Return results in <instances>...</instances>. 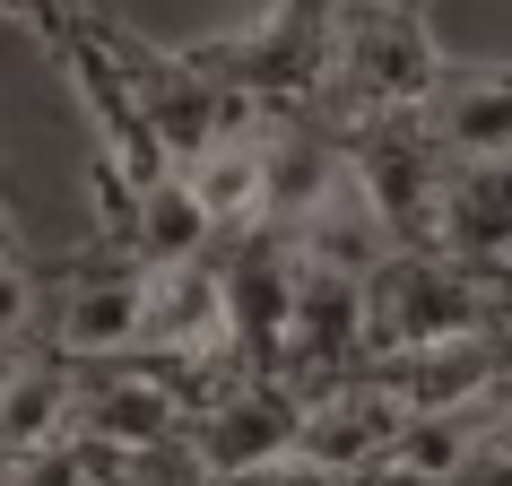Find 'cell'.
<instances>
[{"instance_id":"1","label":"cell","mask_w":512,"mask_h":486,"mask_svg":"<svg viewBox=\"0 0 512 486\" xmlns=\"http://www.w3.org/2000/svg\"><path fill=\"white\" fill-rule=\"evenodd\" d=\"M443 70H452V53L434 44L417 0H348V18L330 35V79L313 105L339 113V139H348L382 113H417Z\"/></svg>"},{"instance_id":"2","label":"cell","mask_w":512,"mask_h":486,"mask_svg":"<svg viewBox=\"0 0 512 486\" xmlns=\"http://www.w3.org/2000/svg\"><path fill=\"white\" fill-rule=\"evenodd\" d=\"M139 322H148V261L139 252L79 261L53 313V348L70 365H113V356H139Z\"/></svg>"},{"instance_id":"3","label":"cell","mask_w":512,"mask_h":486,"mask_svg":"<svg viewBox=\"0 0 512 486\" xmlns=\"http://www.w3.org/2000/svg\"><path fill=\"white\" fill-rule=\"evenodd\" d=\"M191 443L235 478V469H261V460L296 452L304 443V391L287 374H235L200 417H191Z\"/></svg>"},{"instance_id":"4","label":"cell","mask_w":512,"mask_h":486,"mask_svg":"<svg viewBox=\"0 0 512 486\" xmlns=\"http://www.w3.org/2000/svg\"><path fill=\"white\" fill-rule=\"evenodd\" d=\"M426 131L443 157H512V61H452L434 79L426 105Z\"/></svg>"},{"instance_id":"5","label":"cell","mask_w":512,"mask_h":486,"mask_svg":"<svg viewBox=\"0 0 512 486\" xmlns=\"http://www.w3.org/2000/svg\"><path fill=\"white\" fill-rule=\"evenodd\" d=\"M217 243V217H209V200L191 191V174L183 165H165L157 183H139V217H131V252L157 270V261H200Z\"/></svg>"},{"instance_id":"6","label":"cell","mask_w":512,"mask_h":486,"mask_svg":"<svg viewBox=\"0 0 512 486\" xmlns=\"http://www.w3.org/2000/svg\"><path fill=\"white\" fill-rule=\"evenodd\" d=\"M113 486H226V469H217L191 434H174V443H139V452H113Z\"/></svg>"},{"instance_id":"7","label":"cell","mask_w":512,"mask_h":486,"mask_svg":"<svg viewBox=\"0 0 512 486\" xmlns=\"http://www.w3.org/2000/svg\"><path fill=\"white\" fill-rule=\"evenodd\" d=\"M44 330V278L27 252H0V348H27Z\"/></svg>"},{"instance_id":"8","label":"cell","mask_w":512,"mask_h":486,"mask_svg":"<svg viewBox=\"0 0 512 486\" xmlns=\"http://www.w3.org/2000/svg\"><path fill=\"white\" fill-rule=\"evenodd\" d=\"M0 18H27V27H44V44H61L79 27V0H0Z\"/></svg>"},{"instance_id":"9","label":"cell","mask_w":512,"mask_h":486,"mask_svg":"<svg viewBox=\"0 0 512 486\" xmlns=\"http://www.w3.org/2000/svg\"><path fill=\"white\" fill-rule=\"evenodd\" d=\"M417 9H426V0H417Z\"/></svg>"}]
</instances>
